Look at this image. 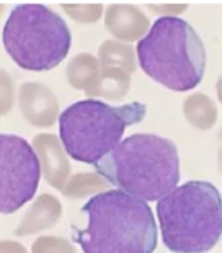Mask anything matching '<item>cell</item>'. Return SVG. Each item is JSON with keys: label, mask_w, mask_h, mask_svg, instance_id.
I'll return each instance as SVG.
<instances>
[{"label": "cell", "mask_w": 222, "mask_h": 253, "mask_svg": "<svg viewBox=\"0 0 222 253\" xmlns=\"http://www.w3.org/2000/svg\"><path fill=\"white\" fill-rule=\"evenodd\" d=\"M87 227L73 231L84 253H153L158 228L146 202L120 190L91 197L82 209Z\"/></svg>", "instance_id": "obj_1"}, {"label": "cell", "mask_w": 222, "mask_h": 253, "mask_svg": "<svg viewBox=\"0 0 222 253\" xmlns=\"http://www.w3.org/2000/svg\"><path fill=\"white\" fill-rule=\"evenodd\" d=\"M94 169L112 186L144 202L160 201L180 180L176 144L151 133L127 137Z\"/></svg>", "instance_id": "obj_2"}, {"label": "cell", "mask_w": 222, "mask_h": 253, "mask_svg": "<svg viewBox=\"0 0 222 253\" xmlns=\"http://www.w3.org/2000/svg\"><path fill=\"white\" fill-rule=\"evenodd\" d=\"M162 240L174 253H206L222 237V197L212 183L192 180L156 207Z\"/></svg>", "instance_id": "obj_3"}, {"label": "cell", "mask_w": 222, "mask_h": 253, "mask_svg": "<svg viewBox=\"0 0 222 253\" xmlns=\"http://www.w3.org/2000/svg\"><path fill=\"white\" fill-rule=\"evenodd\" d=\"M136 53L142 71L173 91L194 89L206 72L204 43L187 21L176 16L158 18L137 43Z\"/></svg>", "instance_id": "obj_4"}, {"label": "cell", "mask_w": 222, "mask_h": 253, "mask_svg": "<svg viewBox=\"0 0 222 253\" xmlns=\"http://www.w3.org/2000/svg\"><path fill=\"white\" fill-rule=\"evenodd\" d=\"M147 107L140 102L111 106L95 99L75 102L59 117V136L75 161L95 166L120 142L126 129L140 124Z\"/></svg>", "instance_id": "obj_5"}, {"label": "cell", "mask_w": 222, "mask_h": 253, "mask_svg": "<svg viewBox=\"0 0 222 253\" xmlns=\"http://www.w3.org/2000/svg\"><path fill=\"white\" fill-rule=\"evenodd\" d=\"M2 42L20 68L46 72L67 57L72 36L64 19L50 8L26 3L11 10L2 30Z\"/></svg>", "instance_id": "obj_6"}, {"label": "cell", "mask_w": 222, "mask_h": 253, "mask_svg": "<svg viewBox=\"0 0 222 253\" xmlns=\"http://www.w3.org/2000/svg\"><path fill=\"white\" fill-rule=\"evenodd\" d=\"M0 169V211L11 214L35 197L42 176L41 163L27 140L1 134Z\"/></svg>", "instance_id": "obj_7"}]
</instances>
